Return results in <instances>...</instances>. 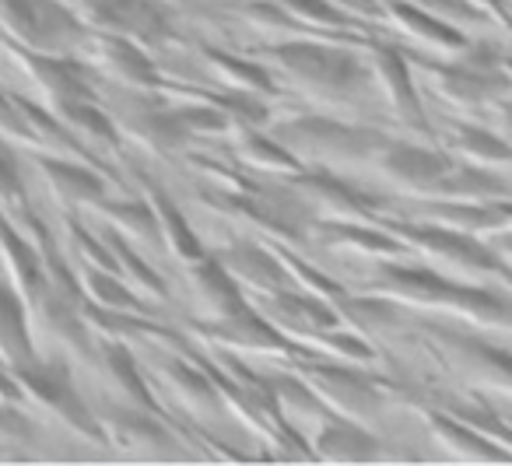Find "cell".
Wrapping results in <instances>:
<instances>
[{"label":"cell","instance_id":"1","mask_svg":"<svg viewBox=\"0 0 512 466\" xmlns=\"http://www.w3.org/2000/svg\"><path fill=\"white\" fill-rule=\"evenodd\" d=\"M379 274L365 284L369 295H383L397 305L411 309H432L460 319L470 326H498L512 330V295L502 288H491L481 281H463V277L442 274L432 263H404L379 260Z\"/></svg>","mask_w":512,"mask_h":466},{"label":"cell","instance_id":"2","mask_svg":"<svg viewBox=\"0 0 512 466\" xmlns=\"http://www.w3.org/2000/svg\"><path fill=\"white\" fill-rule=\"evenodd\" d=\"M260 57L271 67H278L281 74H288L292 85H299L302 92L327 102H355L376 85L369 60L351 53L348 46L316 43V39H285V43L264 46Z\"/></svg>","mask_w":512,"mask_h":466},{"label":"cell","instance_id":"3","mask_svg":"<svg viewBox=\"0 0 512 466\" xmlns=\"http://www.w3.org/2000/svg\"><path fill=\"white\" fill-rule=\"evenodd\" d=\"M397 239L407 242L411 253H421L435 270L442 274H453L463 277V281H505L512 284V267L502 263V256L488 246L484 239L467 232H456V228L446 225H435V221H397V218H386L383 221Z\"/></svg>","mask_w":512,"mask_h":466},{"label":"cell","instance_id":"4","mask_svg":"<svg viewBox=\"0 0 512 466\" xmlns=\"http://www.w3.org/2000/svg\"><path fill=\"white\" fill-rule=\"evenodd\" d=\"M285 148H292L299 158L309 162H320L316 169H334V165H358V162H372L379 155L390 137L376 127H355V123H341L334 116H316V113H302L292 120L278 123L274 127Z\"/></svg>","mask_w":512,"mask_h":466},{"label":"cell","instance_id":"5","mask_svg":"<svg viewBox=\"0 0 512 466\" xmlns=\"http://www.w3.org/2000/svg\"><path fill=\"white\" fill-rule=\"evenodd\" d=\"M0 36L29 50L78 53L88 39V25L67 0H0Z\"/></svg>","mask_w":512,"mask_h":466},{"label":"cell","instance_id":"6","mask_svg":"<svg viewBox=\"0 0 512 466\" xmlns=\"http://www.w3.org/2000/svg\"><path fill=\"white\" fill-rule=\"evenodd\" d=\"M15 379H18V386H22L25 403L46 410V414L57 417L64 428H71L74 435L88 438V442H106L99 414H95L85 396L78 393L71 368L60 358H53V361L36 358V361H29V365H18Z\"/></svg>","mask_w":512,"mask_h":466},{"label":"cell","instance_id":"7","mask_svg":"<svg viewBox=\"0 0 512 466\" xmlns=\"http://www.w3.org/2000/svg\"><path fill=\"white\" fill-rule=\"evenodd\" d=\"M302 365L299 375L320 393V400L330 410L355 421H369V417L383 414L390 403V386L379 375H369L362 365H348V361H316V354L299 351Z\"/></svg>","mask_w":512,"mask_h":466},{"label":"cell","instance_id":"8","mask_svg":"<svg viewBox=\"0 0 512 466\" xmlns=\"http://www.w3.org/2000/svg\"><path fill=\"white\" fill-rule=\"evenodd\" d=\"M421 67L428 71L435 95L449 99L453 106H484L512 92V74L502 67L498 50H488V46H467L449 64L425 60Z\"/></svg>","mask_w":512,"mask_h":466},{"label":"cell","instance_id":"9","mask_svg":"<svg viewBox=\"0 0 512 466\" xmlns=\"http://www.w3.org/2000/svg\"><path fill=\"white\" fill-rule=\"evenodd\" d=\"M92 32L134 39L141 46H165L176 39V11L162 0H67Z\"/></svg>","mask_w":512,"mask_h":466},{"label":"cell","instance_id":"10","mask_svg":"<svg viewBox=\"0 0 512 466\" xmlns=\"http://www.w3.org/2000/svg\"><path fill=\"white\" fill-rule=\"evenodd\" d=\"M0 46L25 71V78L39 88V95L46 99V106L57 102H74V99H99L95 88V67L88 60H81V53H43L29 50V46L15 43V39L0 36Z\"/></svg>","mask_w":512,"mask_h":466},{"label":"cell","instance_id":"11","mask_svg":"<svg viewBox=\"0 0 512 466\" xmlns=\"http://www.w3.org/2000/svg\"><path fill=\"white\" fill-rule=\"evenodd\" d=\"M428 340L439 347V354L463 379L512 396V354L505 347L484 340L481 333L453 330V326H435V323H428Z\"/></svg>","mask_w":512,"mask_h":466},{"label":"cell","instance_id":"12","mask_svg":"<svg viewBox=\"0 0 512 466\" xmlns=\"http://www.w3.org/2000/svg\"><path fill=\"white\" fill-rule=\"evenodd\" d=\"M85 60L95 67V74H106L109 81L130 88V92H162L165 78L158 71V64L148 57L141 43L123 36H109V32H92L88 29V39L81 43Z\"/></svg>","mask_w":512,"mask_h":466},{"label":"cell","instance_id":"13","mask_svg":"<svg viewBox=\"0 0 512 466\" xmlns=\"http://www.w3.org/2000/svg\"><path fill=\"white\" fill-rule=\"evenodd\" d=\"M120 134L155 155H179L193 141V130L183 116V106H172L165 92H141V106L120 116Z\"/></svg>","mask_w":512,"mask_h":466},{"label":"cell","instance_id":"14","mask_svg":"<svg viewBox=\"0 0 512 466\" xmlns=\"http://www.w3.org/2000/svg\"><path fill=\"white\" fill-rule=\"evenodd\" d=\"M372 162H376L383 179L397 183L400 190H407L411 197L425 200L428 193L435 190V183L453 169L456 158L449 155V151L425 148V144H414V141H393L390 137Z\"/></svg>","mask_w":512,"mask_h":466},{"label":"cell","instance_id":"15","mask_svg":"<svg viewBox=\"0 0 512 466\" xmlns=\"http://www.w3.org/2000/svg\"><path fill=\"white\" fill-rule=\"evenodd\" d=\"M200 337L218 347H228V351H246V354H288V358H295V354L302 351V347L295 344L288 333H281L253 302L235 312V316L204 319V323H200Z\"/></svg>","mask_w":512,"mask_h":466},{"label":"cell","instance_id":"16","mask_svg":"<svg viewBox=\"0 0 512 466\" xmlns=\"http://www.w3.org/2000/svg\"><path fill=\"white\" fill-rule=\"evenodd\" d=\"M372 81L379 85L383 99L393 106V113L404 120V127H414L418 134H432V123H428L425 102H421L418 81L411 74V60L397 46H376L372 50Z\"/></svg>","mask_w":512,"mask_h":466},{"label":"cell","instance_id":"17","mask_svg":"<svg viewBox=\"0 0 512 466\" xmlns=\"http://www.w3.org/2000/svg\"><path fill=\"white\" fill-rule=\"evenodd\" d=\"M288 183L313 204L316 214L327 211V214H334V218H369V214H376L379 204H383L376 193L348 183V179H341L334 169H316V165L313 169L306 165L299 176H288Z\"/></svg>","mask_w":512,"mask_h":466},{"label":"cell","instance_id":"18","mask_svg":"<svg viewBox=\"0 0 512 466\" xmlns=\"http://www.w3.org/2000/svg\"><path fill=\"white\" fill-rule=\"evenodd\" d=\"M32 165H36V172L46 179L50 193L67 207V211H74V207H88V211H92L102 197H109L106 176L95 169V162L32 151Z\"/></svg>","mask_w":512,"mask_h":466},{"label":"cell","instance_id":"19","mask_svg":"<svg viewBox=\"0 0 512 466\" xmlns=\"http://www.w3.org/2000/svg\"><path fill=\"white\" fill-rule=\"evenodd\" d=\"M0 263L8 270V281L18 288V295L25 298L29 312L43 302V295L50 291V281H46V267H43V253L39 246L22 232L15 218H11L4 207H0Z\"/></svg>","mask_w":512,"mask_h":466},{"label":"cell","instance_id":"20","mask_svg":"<svg viewBox=\"0 0 512 466\" xmlns=\"http://www.w3.org/2000/svg\"><path fill=\"white\" fill-rule=\"evenodd\" d=\"M313 235L327 246L369 256V260H400L411 253L407 242L397 239L386 225H369L362 218H316Z\"/></svg>","mask_w":512,"mask_h":466},{"label":"cell","instance_id":"21","mask_svg":"<svg viewBox=\"0 0 512 466\" xmlns=\"http://www.w3.org/2000/svg\"><path fill=\"white\" fill-rule=\"evenodd\" d=\"M214 256H218L228 267V274L246 291H253V295H271V291H285L295 284L285 260H281V253L260 246V242H232V246L218 249Z\"/></svg>","mask_w":512,"mask_h":466},{"label":"cell","instance_id":"22","mask_svg":"<svg viewBox=\"0 0 512 466\" xmlns=\"http://www.w3.org/2000/svg\"><path fill=\"white\" fill-rule=\"evenodd\" d=\"M99 414V424H102V435L106 442L120 445V449H130V452H155V449H165L172 442V431L169 424L162 421V414L155 410H144V407H113L106 403Z\"/></svg>","mask_w":512,"mask_h":466},{"label":"cell","instance_id":"23","mask_svg":"<svg viewBox=\"0 0 512 466\" xmlns=\"http://www.w3.org/2000/svg\"><path fill=\"white\" fill-rule=\"evenodd\" d=\"M190 288H193V298L200 302V309H204L207 319L235 316V312L249 305L246 288L228 274V267L214 253H207L204 260L190 263Z\"/></svg>","mask_w":512,"mask_h":466},{"label":"cell","instance_id":"24","mask_svg":"<svg viewBox=\"0 0 512 466\" xmlns=\"http://www.w3.org/2000/svg\"><path fill=\"white\" fill-rule=\"evenodd\" d=\"M36 337H32V312L18 288L0 277V361L11 368L36 361Z\"/></svg>","mask_w":512,"mask_h":466},{"label":"cell","instance_id":"25","mask_svg":"<svg viewBox=\"0 0 512 466\" xmlns=\"http://www.w3.org/2000/svg\"><path fill=\"white\" fill-rule=\"evenodd\" d=\"M137 179L144 183V200L151 204V211H155V218H158V228H162V246H169L172 256H176V260H183L186 267H190V263H197V260H204L207 246L200 242V235L193 232V225L186 221V214L179 211L176 200H172L169 193L155 183V179L144 176V172Z\"/></svg>","mask_w":512,"mask_h":466},{"label":"cell","instance_id":"26","mask_svg":"<svg viewBox=\"0 0 512 466\" xmlns=\"http://www.w3.org/2000/svg\"><path fill=\"white\" fill-rule=\"evenodd\" d=\"M425 414V424L442 445H446L453 456L460 459H512V449L495 438H488L484 431H477L474 424H467L463 417L449 414L442 407H428L421 410Z\"/></svg>","mask_w":512,"mask_h":466},{"label":"cell","instance_id":"27","mask_svg":"<svg viewBox=\"0 0 512 466\" xmlns=\"http://www.w3.org/2000/svg\"><path fill=\"white\" fill-rule=\"evenodd\" d=\"M313 456L323 459H376L379 442L362 421L330 410L313 428Z\"/></svg>","mask_w":512,"mask_h":466},{"label":"cell","instance_id":"28","mask_svg":"<svg viewBox=\"0 0 512 466\" xmlns=\"http://www.w3.org/2000/svg\"><path fill=\"white\" fill-rule=\"evenodd\" d=\"M95 358L102 361L109 379L120 386V393L127 396V403L134 407H144V410H155V414H165L162 403H158L155 389H151L148 375L144 368L137 365L134 351H130L127 340H113V337H102V344H95Z\"/></svg>","mask_w":512,"mask_h":466},{"label":"cell","instance_id":"29","mask_svg":"<svg viewBox=\"0 0 512 466\" xmlns=\"http://www.w3.org/2000/svg\"><path fill=\"white\" fill-rule=\"evenodd\" d=\"M386 15H390V22L397 25L407 39H414V43H425V46L449 50V53H463L470 46L460 29H453L449 22H442L439 15H432V11L421 8V4L390 0V4H386Z\"/></svg>","mask_w":512,"mask_h":466},{"label":"cell","instance_id":"30","mask_svg":"<svg viewBox=\"0 0 512 466\" xmlns=\"http://www.w3.org/2000/svg\"><path fill=\"white\" fill-rule=\"evenodd\" d=\"M512 197V186L491 165H474L456 158L453 169L435 183L425 200H502Z\"/></svg>","mask_w":512,"mask_h":466},{"label":"cell","instance_id":"31","mask_svg":"<svg viewBox=\"0 0 512 466\" xmlns=\"http://www.w3.org/2000/svg\"><path fill=\"white\" fill-rule=\"evenodd\" d=\"M57 113V120L71 130L74 137H81L92 148H106V151H120L123 148V134L120 123L99 106V99H74V102H57L50 106Z\"/></svg>","mask_w":512,"mask_h":466},{"label":"cell","instance_id":"32","mask_svg":"<svg viewBox=\"0 0 512 466\" xmlns=\"http://www.w3.org/2000/svg\"><path fill=\"white\" fill-rule=\"evenodd\" d=\"M204 64L211 67V74L232 92H253V95H274L278 85H274L271 71H267L264 60H249V57H235V53L214 50V46H204L200 50Z\"/></svg>","mask_w":512,"mask_h":466},{"label":"cell","instance_id":"33","mask_svg":"<svg viewBox=\"0 0 512 466\" xmlns=\"http://www.w3.org/2000/svg\"><path fill=\"white\" fill-rule=\"evenodd\" d=\"M92 211H99L116 232L127 235L137 246H162V228H158L155 211H151V204L144 197H127V200L102 197Z\"/></svg>","mask_w":512,"mask_h":466},{"label":"cell","instance_id":"34","mask_svg":"<svg viewBox=\"0 0 512 466\" xmlns=\"http://www.w3.org/2000/svg\"><path fill=\"white\" fill-rule=\"evenodd\" d=\"M446 148L453 155H460L463 162L474 165H512V141L505 134H495L488 127L477 123H453V130L446 134Z\"/></svg>","mask_w":512,"mask_h":466},{"label":"cell","instance_id":"35","mask_svg":"<svg viewBox=\"0 0 512 466\" xmlns=\"http://www.w3.org/2000/svg\"><path fill=\"white\" fill-rule=\"evenodd\" d=\"M235 155L246 158L256 169L278 172V176H299L306 169V162L292 148H285L274 134H264V127H239Z\"/></svg>","mask_w":512,"mask_h":466},{"label":"cell","instance_id":"36","mask_svg":"<svg viewBox=\"0 0 512 466\" xmlns=\"http://www.w3.org/2000/svg\"><path fill=\"white\" fill-rule=\"evenodd\" d=\"M158 372H162L165 386L176 393V400L183 403V407L197 410V414H204V410H221V403H225L221 400L218 382L207 372H200V368L186 365V361H162Z\"/></svg>","mask_w":512,"mask_h":466},{"label":"cell","instance_id":"37","mask_svg":"<svg viewBox=\"0 0 512 466\" xmlns=\"http://www.w3.org/2000/svg\"><path fill=\"white\" fill-rule=\"evenodd\" d=\"M81 277V291H85V302L99 305V309H116V312H148L141 302V291H134L120 274H109L99 267H85L78 270Z\"/></svg>","mask_w":512,"mask_h":466},{"label":"cell","instance_id":"38","mask_svg":"<svg viewBox=\"0 0 512 466\" xmlns=\"http://www.w3.org/2000/svg\"><path fill=\"white\" fill-rule=\"evenodd\" d=\"M102 239H106V246H109V253H113L116 267H120V277L130 284V288L144 291V295H155V298L169 295L165 281L155 274V270H151V263L144 260L141 253H137L134 242H130L127 235H120L116 228H109V232H102Z\"/></svg>","mask_w":512,"mask_h":466},{"label":"cell","instance_id":"39","mask_svg":"<svg viewBox=\"0 0 512 466\" xmlns=\"http://www.w3.org/2000/svg\"><path fill=\"white\" fill-rule=\"evenodd\" d=\"M0 207L11 214V218H22V214L32 211L29 193H25V179H22V165H18L11 144L0 148Z\"/></svg>","mask_w":512,"mask_h":466},{"label":"cell","instance_id":"40","mask_svg":"<svg viewBox=\"0 0 512 466\" xmlns=\"http://www.w3.org/2000/svg\"><path fill=\"white\" fill-rule=\"evenodd\" d=\"M281 8L288 11L292 18H299L302 25H323V29H341L348 18L327 4V0H278Z\"/></svg>","mask_w":512,"mask_h":466},{"label":"cell","instance_id":"41","mask_svg":"<svg viewBox=\"0 0 512 466\" xmlns=\"http://www.w3.org/2000/svg\"><path fill=\"white\" fill-rule=\"evenodd\" d=\"M32 435H36V424H32V417L25 414L22 403L0 400V445L29 442Z\"/></svg>","mask_w":512,"mask_h":466},{"label":"cell","instance_id":"42","mask_svg":"<svg viewBox=\"0 0 512 466\" xmlns=\"http://www.w3.org/2000/svg\"><path fill=\"white\" fill-rule=\"evenodd\" d=\"M421 8H428L432 15H439L442 22H453V18H467V22H484V15L467 4V0H418Z\"/></svg>","mask_w":512,"mask_h":466},{"label":"cell","instance_id":"43","mask_svg":"<svg viewBox=\"0 0 512 466\" xmlns=\"http://www.w3.org/2000/svg\"><path fill=\"white\" fill-rule=\"evenodd\" d=\"M488 242L491 249H495L498 256H502V263H509L512 267V228H505V232H495V235H488Z\"/></svg>","mask_w":512,"mask_h":466},{"label":"cell","instance_id":"44","mask_svg":"<svg viewBox=\"0 0 512 466\" xmlns=\"http://www.w3.org/2000/svg\"><path fill=\"white\" fill-rule=\"evenodd\" d=\"M498 123H502L505 137H509V141H512V99H509V102H502V106H498Z\"/></svg>","mask_w":512,"mask_h":466},{"label":"cell","instance_id":"45","mask_svg":"<svg viewBox=\"0 0 512 466\" xmlns=\"http://www.w3.org/2000/svg\"><path fill=\"white\" fill-rule=\"evenodd\" d=\"M502 67H505V71H509V74H512V60H502Z\"/></svg>","mask_w":512,"mask_h":466},{"label":"cell","instance_id":"46","mask_svg":"<svg viewBox=\"0 0 512 466\" xmlns=\"http://www.w3.org/2000/svg\"><path fill=\"white\" fill-rule=\"evenodd\" d=\"M4 144H8V141H4V137H0V148H4Z\"/></svg>","mask_w":512,"mask_h":466}]
</instances>
